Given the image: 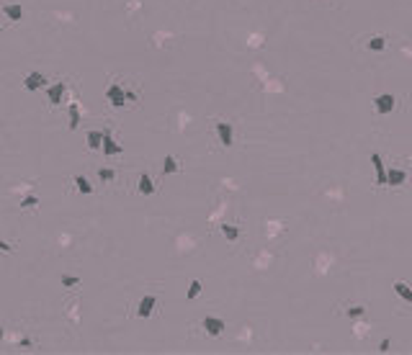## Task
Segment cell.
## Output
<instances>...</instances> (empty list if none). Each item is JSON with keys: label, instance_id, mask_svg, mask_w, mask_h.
I'll return each mask as SVG.
<instances>
[{"label": "cell", "instance_id": "cb8c5ba5", "mask_svg": "<svg viewBox=\"0 0 412 355\" xmlns=\"http://www.w3.org/2000/svg\"><path fill=\"white\" fill-rule=\"evenodd\" d=\"M363 312H366V306H351V309H345L348 317H361Z\"/></svg>", "mask_w": 412, "mask_h": 355}, {"label": "cell", "instance_id": "4fadbf2b", "mask_svg": "<svg viewBox=\"0 0 412 355\" xmlns=\"http://www.w3.org/2000/svg\"><path fill=\"white\" fill-rule=\"evenodd\" d=\"M67 113H70V129H77V126H80V118H83V116H80V106L77 103H70L67 106Z\"/></svg>", "mask_w": 412, "mask_h": 355}, {"label": "cell", "instance_id": "7402d4cb", "mask_svg": "<svg viewBox=\"0 0 412 355\" xmlns=\"http://www.w3.org/2000/svg\"><path fill=\"white\" fill-rule=\"evenodd\" d=\"M59 283L67 286V288H75V286H80V278H77V276H75V278H73V276H62Z\"/></svg>", "mask_w": 412, "mask_h": 355}, {"label": "cell", "instance_id": "9c48e42d", "mask_svg": "<svg viewBox=\"0 0 412 355\" xmlns=\"http://www.w3.org/2000/svg\"><path fill=\"white\" fill-rule=\"evenodd\" d=\"M137 190H139L142 196H152V193L157 190V186H155V180H152L147 172H142V175H139V183H137Z\"/></svg>", "mask_w": 412, "mask_h": 355}, {"label": "cell", "instance_id": "9a60e30c", "mask_svg": "<svg viewBox=\"0 0 412 355\" xmlns=\"http://www.w3.org/2000/svg\"><path fill=\"white\" fill-rule=\"evenodd\" d=\"M75 186H77V190L83 196H91L93 193V186H91V180H88L85 175H75Z\"/></svg>", "mask_w": 412, "mask_h": 355}, {"label": "cell", "instance_id": "3957f363", "mask_svg": "<svg viewBox=\"0 0 412 355\" xmlns=\"http://www.w3.org/2000/svg\"><path fill=\"white\" fill-rule=\"evenodd\" d=\"M217 136L225 147H232V142H235V126L229 121H217Z\"/></svg>", "mask_w": 412, "mask_h": 355}, {"label": "cell", "instance_id": "ac0fdd59", "mask_svg": "<svg viewBox=\"0 0 412 355\" xmlns=\"http://www.w3.org/2000/svg\"><path fill=\"white\" fill-rule=\"evenodd\" d=\"M394 291H397V294L405 299V301H410L412 304V288L405 283V280H397V283H394Z\"/></svg>", "mask_w": 412, "mask_h": 355}, {"label": "cell", "instance_id": "44dd1931", "mask_svg": "<svg viewBox=\"0 0 412 355\" xmlns=\"http://www.w3.org/2000/svg\"><path fill=\"white\" fill-rule=\"evenodd\" d=\"M98 178H101L103 183H111V180L116 178V172H113L111 168H101V170H98Z\"/></svg>", "mask_w": 412, "mask_h": 355}, {"label": "cell", "instance_id": "2e32d148", "mask_svg": "<svg viewBox=\"0 0 412 355\" xmlns=\"http://www.w3.org/2000/svg\"><path fill=\"white\" fill-rule=\"evenodd\" d=\"M85 142H88V147H91V149H101V142H103V131H88Z\"/></svg>", "mask_w": 412, "mask_h": 355}, {"label": "cell", "instance_id": "e0dca14e", "mask_svg": "<svg viewBox=\"0 0 412 355\" xmlns=\"http://www.w3.org/2000/svg\"><path fill=\"white\" fill-rule=\"evenodd\" d=\"M219 229H222V234H225L229 242H235L240 237V226H235V224H219Z\"/></svg>", "mask_w": 412, "mask_h": 355}, {"label": "cell", "instance_id": "d6986e66", "mask_svg": "<svg viewBox=\"0 0 412 355\" xmlns=\"http://www.w3.org/2000/svg\"><path fill=\"white\" fill-rule=\"evenodd\" d=\"M201 280H191V286H188V294H186V299H188V301H193V299L196 296H199L201 294Z\"/></svg>", "mask_w": 412, "mask_h": 355}, {"label": "cell", "instance_id": "8992f818", "mask_svg": "<svg viewBox=\"0 0 412 355\" xmlns=\"http://www.w3.org/2000/svg\"><path fill=\"white\" fill-rule=\"evenodd\" d=\"M371 162H374V170H376V186H387V168H384V160L379 152L371 154Z\"/></svg>", "mask_w": 412, "mask_h": 355}, {"label": "cell", "instance_id": "ba28073f", "mask_svg": "<svg viewBox=\"0 0 412 355\" xmlns=\"http://www.w3.org/2000/svg\"><path fill=\"white\" fill-rule=\"evenodd\" d=\"M65 83H55V85H49V90H47V98H49V103H55V106H59L62 101H65Z\"/></svg>", "mask_w": 412, "mask_h": 355}, {"label": "cell", "instance_id": "52a82bcc", "mask_svg": "<svg viewBox=\"0 0 412 355\" xmlns=\"http://www.w3.org/2000/svg\"><path fill=\"white\" fill-rule=\"evenodd\" d=\"M23 85L29 88V90H39V88H47L49 85V80L41 75V72H29V75L23 77Z\"/></svg>", "mask_w": 412, "mask_h": 355}, {"label": "cell", "instance_id": "d4e9b609", "mask_svg": "<svg viewBox=\"0 0 412 355\" xmlns=\"http://www.w3.org/2000/svg\"><path fill=\"white\" fill-rule=\"evenodd\" d=\"M16 247H13V244L11 242H3V240H0V252H13Z\"/></svg>", "mask_w": 412, "mask_h": 355}, {"label": "cell", "instance_id": "5b68a950", "mask_svg": "<svg viewBox=\"0 0 412 355\" xmlns=\"http://www.w3.org/2000/svg\"><path fill=\"white\" fill-rule=\"evenodd\" d=\"M204 330L211 335V337H219L222 332H225V322L219 319V317H204Z\"/></svg>", "mask_w": 412, "mask_h": 355}, {"label": "cell", "instance_id": "4316f807", "mask_svg": "<svg viewBox=\"0 0 412 355\" xmlns=\"http://www.w3.org/2000/svg\"><path fill=\"white\" fill-rule=\"evenodd\" d=\"M124 95H127V101H137V95H134L131 90H124Z\"/></svg>", "mask_w": 412, "mask_h": 355}, {"label": "cell", "instance_id": "ffe728a7", "mask_svg": "<svg viewBox=\"0 0 412 355\" xmlns=\"http://www.w3.org/2000/svg\"><path fill=\"white\" fill-rule=\"evenodd\" d=\"M384 47H387V36H374L369 41V49H374V52H384Z\"/></svg>", "mask_w": 412, "mask_h": 355}, {"label": "cell", "instance_id": "5bb4252c", "mask_svg": "<svg viewBox=\"0 0 412 355\" xmlns=\"http://www.w3.org/2000/svg\"><path fill=\"white\" fill-rule=\"evenodd\" d=\"M178 168H181V162H178L173 154H168L163 160V175H173V172H178Z\"/></svg>", "mask_w": 412, "mask_h": 355}, {"label": "cell", "instance_id": "484cf974", "mask_svg": "<svg viewBox=\"0 0 412 355\" xmlns=\"http://www.w3.org/2000/svg\"><path fill=\"white\" fill-rule=\"evenodd\" d=\"M379 350H381V353H387V350H389V340H381V345H379Z\"/></svg>", "mask_w": 412, "mask_h": 355}, {"label": "cell", "instance_id": "83f0119b", "mask_svg": "<svg viewBox=\"0 0 412 355\" xmlns=\"http://www.w3.org/2000/svg\"><path fill=\"white\" fill-rule=\"evenodd\" d=\"M0 337H3V327H0Z\"/></svg>", "mask_w": 412, "mask_h": 355}, {"label": "cell", "instance_id": "30bf717a", "mask_svg": "<svg viewBox=\"0 0 412 355\" xmlns=\"http://www.w3.org/2000/svg\"><path fill=\"white\" fill-rule=\"evenodd\" d=\"M101 149H103V154L106 157H113V154H119L121 152V147L113 142V136L109 134V131H103V142H101Z\"/></svg>", "mask_w": 412, "mask_h": 355}, {"label": "cell", "instance_id": "f1b7e54d", "mask_svg": "<svg viewBox=\"0 0 412 355\" xmlns=\"http://www.w3.org/2000/svg\"><path fill=\"white\" fill-rule=\"evenodd\" d=\"M0 34H3V26H0Z\"/></svg>", "mask_w": 412, "mask_h": 355}, {"label": "cell", "instance_id": "7c38bea8", "mask_svg": "<svg viewBox=\"0 0 412 355\" xmlns=\"http://www.w3.org/2000/svg\"><path fill=\"white\" fill-rule=\"evenodd\" d=\"M405 180H407V172H405V170L392 168V170L387 172V186H402Z\"/></svg>", "mask_w": 412, "mask_h": 355}, {"label": "cell", "instance_id": "603a6c76", "mask_svg": "<svg viewBox=\"0 0 412 355\" xmlns=\"http://www.w3.org/2000/svg\"><path fill=\"white\" fill-rule=\"evenodd\" d=\"M39 206V198L37 196H26L23 201H21V208H37Z\"/></svg>", "mask_w": 412, "mask_h": 355}, {"label": "cell", "instance_id": "8fae6325", "mask_svg": "<svg viewBox=\"0 0 412 355\" xmlns=\"http://www.w3.org/2000/svg\"><path fill=\"white\" fill-rule=\"evenodd\" d=\"M3 13H5V18H11V21H21V18H23V8L19 3H5Z\"/></svg>", "mask_w": 412, "mask_h": 355}, {"label": "cell", "instance_id": "6da1fadb", "mask_svg": "<svg viewBox=\"0 0 412 355\" xmlns=\"http://www.w3.org/2000/svg\"><path fill=\"white\" fill-rule=\"evenodd\" d=\"M394 106H397V98H394L392 93H381V95H376L374 98V108H376V113H392L394 111Z\"/></svg>", "mask_w": 412, "mask_h": 355}, {"label": "cell", "instance_id": "7a4b0ae2", "mask_svg": "<svg viewBox=\"0 0 412 355\" xmlns=\"http://www.w3.org/2000/svg\"><path fill=\"white\" fill-rule=\"evenodd\" d=\"M155 306H157V296H152V294L142 296L139 304H137V317H139V319H147V317L155 312Z\"/></svg>", "mask_w": 412, "mask_h": 355}, {"label": "cell", "instance_id": "277c9868", "mask_svg": "<svg viewBox=\"0 0 412 355\" xmlns=\"http://www.w3.org/2000/svg\"><path fill=\"white\" fill-rule=\"evenodd\" d=\"M106 101H109L111 106H124L127 103V95H124V88L119 83H111L109 88H106Z\"/></svg>", "mask_w": 412, "mask_h": 355}]
</instances>
